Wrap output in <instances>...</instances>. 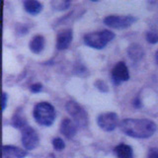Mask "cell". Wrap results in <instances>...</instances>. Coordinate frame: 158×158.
I'll return each instance as SVG.
<instances>
[{
    "instance_id": "obj_16",
    "label": "cell",
    "mask_w": 158,
    "mask_h": 158,
    "mask_svg": "<svg viewBox=\"0 0 158 158\" xmlns=\"http://www.w3.org/2000/svg\"><path fill=\"white\" fill-rule=\"evenodd\" d=\"M52 5L53 9L62 11V10L69 8V6H70V1H68V0H65V1H63V0H56V1L52 2Z\"/></svg>"
},
{
    "instance_id": "obj_13",
    "label": "cell",
    "mask_w": 158,
    "mask_h": 158,
    "mask_svg": "<svg viewBox=\"0 0 158 158\" xmlns=\"http://www.w3.org/2000/svg\"><path fill=\"white\" fill-rule=\"evenodd\" d=\"M44 48V39L43 36H35L32 41L30 42V49L34 53H40L43 52V49Z\"/></svg>"
},
{
    "instance_id": "obj_7",
    "label": "cell",
    "mask_w": 158,
    "mask_h": 158,
    "mask_svg": "<svg viewBox=\"0 0 158 158\" xmlns=\"http://www.w3.org/2000/svg\"><path fill=\"white\" fill-rule=\"evenodd\" d=\"M22 143L27 150L35 149L39 144V136L37 131L31 127H25L22 130Z\"/></svg>"
},
{
    "instance_id": "obj_3",
    "label": "cell",
    "mask_w": 158,
    "mask_h": 158,
    "mask_svg": "<svg viewBox=\"0 0 158 158\" xmlns=\"http://www.w3.org/2000/svg\"><path fill=\"white\" fill-rule=\"evenodd\" d=\"M115 38V34L108 30H104L100 32H93L86 34L84 36V43H85L88 47L101 49L104 48L109 42H111Z\"/></svg>"
},
{
    "instance_id": "obj_12",
    "label": "cell",
    "mask_w": 158,
    "mask_h": 158,
    "mask_svg": "<svg viewBox=\"0 0 158 158\" xmlns=\"http://www.w3.org/2000/svg\"><path fill=\"white\" fill-rule=\"evenodd\" d=\"M25 10L31 15H38L43 10V4L36 0H27L24 2Z\"/></svg>"
},
{
    "instance_id": "obj_4",
    "label": "cell",
    "mask_w": 158,
    "mask_h": 158,
    "mask_svg": "<svg viewBox=\"0 0 158 158\" xmlns=\"http://www.w3.org/2000/svg\"><path fill=\"white\" fill-rule=\"evenodd\" d=\"M66 111L67 113L70 115L75 125L78 127H86L87 123H88V117L86 112L83 110V109L78 105L76 102L74 101H69L66 104Z\"/></svg>"
},
{
    "instance_id": "obj_10",
    "label": "cell",
    "mask_w": 158,
    "mask_h": 158,
    "mask_svg": "<svg viewBox=\"0 0 158 158\" xmlns=\"http://www.w3.org/2000/svg\"><path fill=\"white\" fill-rule=\"evenodd\" d=\"M26 155L27 151L19 147L12 145H4L2 147V158H24Z\"/></svg>"
},
{
    "instance_id": "obj_17",
    "label": "cell",
    "mask_w": 158,
    "mask_h": 158,
    "mask_svg": "<svg viewBox=\"0 0 158 158\" xmlns=\"http://www.w3.org/2000/svg\"><path fill=\"white\" fill-rule=\"evenodd\" d=\"M13 126L15 127H18V128L23 130V128L25 127H27L28 125H27L26 120H25V118L21 117L20 115H16L13 118Z\"/></svg>"
},
{
    "instance_id": "obj_6",
    "label": "cell",
    "mask_w": 158,
    "mask_h": 158,
    "mask_svg": "<svg viewBox=\"0 0 158 158\" xmlns=\"http://www.w3.org/2000/svg\"><path fill=\"white\" fill-rule=\"evenodd\" d=\"M97 122L103 131H112L118 125V117L116 113H104L98 117Z\"/></svg>"
},
{
    "instance_id": "obj_8",
    "label": "cell",
    "mask_w": 158,
    "mask_h": 158,
    "mask_svg": "<svg viewBox=\"0 0 158 158\" xmlns=\"http://www.w3.org/2000/svg\"><path fill=\"white\" fill-rule=\"evenodd\" d=\"M128 79H130V73L126 63L123 61L118 62L112 70V80L114 84L118 85L123 82L127 81Z\"/></svg>"
},
{
    "instance_id": "obj_19",
    "label": "cell",
    "mask_w": 158,
    "mask_h": 158,
    "mask_svg": "<svg viewBox=\"0 0 158 158\" xmlns=\"http://www.w3.org/2000/svg\"><path fill=\"white\" fill-rule=\"evenodd\" d=\"M52 145H53V148L56 150H58V151H60L62 150L64 147H65V144H64V142L63 140L61 139V138H54V139L52 140Z\"/></svg>"
},
{
    "instance_id": "obj_18",
    "label": "cell",
    "mask_w": 158,
    "mask_h": 158,
    "mask_svg": "<svg viewBox=\"0 0 158 158\" xmlns=\"http://www.w3.org/2000/svg\"><path fill=\"white\" fill-rule=\"evenodd\" d=\"M146 40L150 44H156L158 43V32L155 31H149L146 34Z\"/></svg>"
},
{
    "instance_id": "obj_21",
    "label": "cell",
    "mask_w": 158,
    "mask_h": 158,
    "mask_svg": "<svg viewBox=\"0 0 158 158\" xmlns=\"http://www.w3.org/2000/svg\"><path fill=\"white\" fill-rule=\"evenodd\" d=\"M43 89V85L41 83H36V84H33V85L31 86V91L33 93H39L41 92Z\"/></svg>"
},
{
    "instance_id": "obj_22",
    "label": "cell",
    "mask_w": 158,
    "mask_h": 158,
    "mask_svg": "<svg viewBox=\"0 0 158 158\" xmlns=\"http://www.w3.org/2000/svg\"><path fill=\"white\" fill-rule=\"evenodd\" d=\"M6 105H7V94L5 92H3L2 93V111L5 110Z\"/></svg>"
},
{
    "instance_id": "obj_20",
    "label": "cell",
    "mask_w": 158,
    "mask_h": 158,
    "mask_svg": "<svg viewBox=\"0 0 158 158\" xmlns=\"http://www.w3.org/2000/svg\"><path fill=\"white\" fill-rule=\"evenodd\" d=\"M95 85L97 86V88L99 89V90L102 91V92H108V90H109L108 85L104 81H102V80H98L95 83Z\"/></svg>"
},
{
    "instance_id": "obj_2",
    "label": "cell",
    "mask_w": 158,
    "mask_h": 158,
    "mask_svg": "<svg viewBox=\"0 0 158 158\" xmlns=\"http://www.w3.org/2000/svg\"><path fill=\"white\" fill-rule=\"evenodd\" d=\"M34 118L40 125L49 127L52 125L56 118V111L49 103L41 102L34 108Z\"/></svg>"
},
{
    "instance_id": "obj_15",
    "label": "cell",
    "mask_w": 158,
    "mask_h": 158,
    "mask_svg": "<svg viewBox=\"0 0 158 158\" xmlns=\"http://www.w3.org/2000/svg\"><path fill=\"white\" fill-rule=\"evenodd\" d=\"M118 158H132V149L127 144H120L115 148Z\"/></svg>"
},
{
    "instance_id": "obj_11",
    "label": "cell",
    "mask_w": 158,
    "mask_h": 158,
    "mask_svg": "<svg viewBox=\"0 0 158 158\" xmlns=\"http://www.w3.org/2000/svg\"><path fill=\"white\" fill-rule=\"evenodd\" d=\"M77 128L76 125L74 123L70 118H64L60 123V132L68 139L72 138L76 135Z\"/></svg>"
},
{
    "instance_id": "obj_5",
    "label": "cell",
    "mask_w": 158,
    "mask_h": 158,
    "mask_svg": "<svg viewBox=\"0 0 158 158\" xmlns=\"http://www.w3.org/2000/svg\"><path fill=\"white\" fill-rule=\"evenodd\" d=\"M135 22L132 16H108L104 19V24L113 29H126Z\"/></svg>"
},
{
    "instance_id": "obj_1",
    "label": "cell",
    "mask_w": 158,
    "mask_h": 158,
    "mask_svg": "<svg viewBox=\"0 0 158 158\" xmlns=\"http://www.w3.org/2000/svg\"><path fill=\"white\" fill-rule=\"evenodd\" d=\"M120 128L131 137L147 138L156 131V125L146 118H126L121 122Z\"/></svg>"
},
{
    "instance_id": "obj_14",
    "label": "cell",
    "mask_w": 158,
    "mask_h": 158,
    "mask_svg": "<svg viewBox=\"0 0 158 158\" xmlns=\"http://www.w3.org/2000/svg\"><path fill=\"white\" fill-rule=\"evenodd\" d=\"M127 53L130 57L132 59V60L137 61L143 56V51L140 46H138L136 44H133L131 46H130L127 49Z\"/></svg>"
},
{
    "instance_id": "obj_24",
    "label": "cell",
    "mask_w": 158,
    "mask_h": 158,
    "mask_svg": "<svg viewBox=\"0 0 158 158\" xmlns=\"http://www.w3.org/2000/svg\"><path fill=\"white\" fill-rule=\"evenodd\" d=\"M133 106H135V108H139L141 106V104H140V101H139V99H135V101H133Z\"/></svg>"
},
{
    "instance_id": "obj_25",
    "label": "cell",
    "mask_w": 158,
    "mask_h": 158,
    "mask_svg": "<svg viewBox=\"0 0 158 158\" xmlns=\"http://www.w3.org/2000/svg\"><path fill=\"white\" fill-rule=\"evenodd\" d=\"M155 59H156V62H157V64H158V52H157L156 54H155Z\"/></svg>"
},
{
    "instance_id": "obj_9",
    "label": "cell",
    "mask_w": 158,
    "mask_h": 158,
    "mask_svg": "<svg viewBox=\"0 0 158 158\" xmlns=\"http://www.w3.org/2000/svg\"><path fill=\"white\" fill-rule=\"evenodd\" d=\"M72 41V31L71 30H63L57 35L56 39V48L58 51H62L69 47Z\"/></svg>"
},
{
    "instance_id": "obj_23",
    "label": "cell",
    "mask_w": 158,
    "mask_h": 158,
    "mask_svg": "<svg viewBox=\"0 0 158 158\" xmlns=\"http://www.w3.org/2000/svg\"><path fill=\"white\" fill-rule=\"evenodd\" d=\"M148 158H158V149H155V148L150 149Z\"/></svg>"
}]
</instances>
